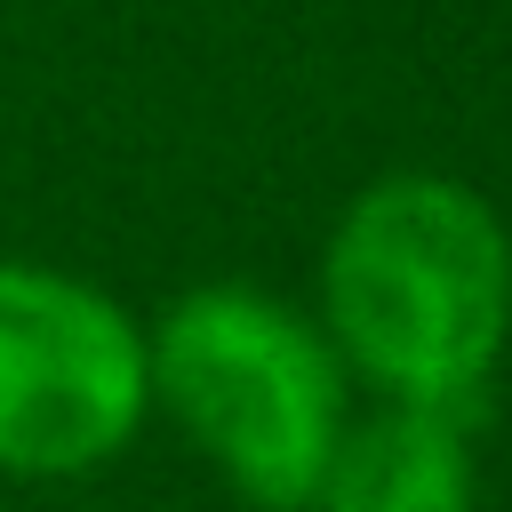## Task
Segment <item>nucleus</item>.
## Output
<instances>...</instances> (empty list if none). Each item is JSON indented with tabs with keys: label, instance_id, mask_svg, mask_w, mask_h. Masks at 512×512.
Segmentation results:
<instances>
[{
	"label": "nucleus",
	"instance_id": "nucleus-1",
	"mask_svg": "<svg viewBox=\"0 0 512 512\" xmlns=\"http://www.w3.org/2000/svg\"><path fill=\"white\" fill-rule=\"evenodd\" d=\"M320 328L376 400L472 416L512 336V232L432 168L376 176L320 248Z\"/></svg>",
	"mask_w": 512,
	"mask_h": 512
},
{
	"label": "nucleus",
	"instance_id": "nucleus-2",
	"mask_svg": "<svg viewBox=\"0 0 512 512\" xmlns=\"http://www.w3.org/2000/svg\"><path fill=\"white\" fill-rule=\"evenodd\" d=\"M144 344L152 416H168L240 504L304 512L352 424V376L328 328L272 288L200 280L144 320Z\"/></svg>",
	"mask_w": 512,
	"mask_h": 512
},
{
	"label": "nucleus",
	"instance_id": "nucleus-3",
	"mask_svg": "<svg viewBox=\"0 0 512 512\" xmlns=\"http://www.w3.org/2000/svg\"><path fill=\"white\" fill-rule=\"evenodd\" d=\"M144 424V320L64 264L0 256V480H88Z\"/></svg>",
	"mask_w": 512,
	"mask_h": 512
},
{
	"label": "nucleus",
	"instance_id": "nucleus-4",
	"mask_svg": "<svg viewBox=\"0 0 512 512\" xmlns=\"http://www.w3.org/2000/svg\"><path fill=\"white\" fill-rule=\"evenodd\" d=\"M472 416L384 400L344 424L304 512H472Z\"/></svg>",
	"mask_w": 512,
	"mask_h": 512
}]
</instances>
